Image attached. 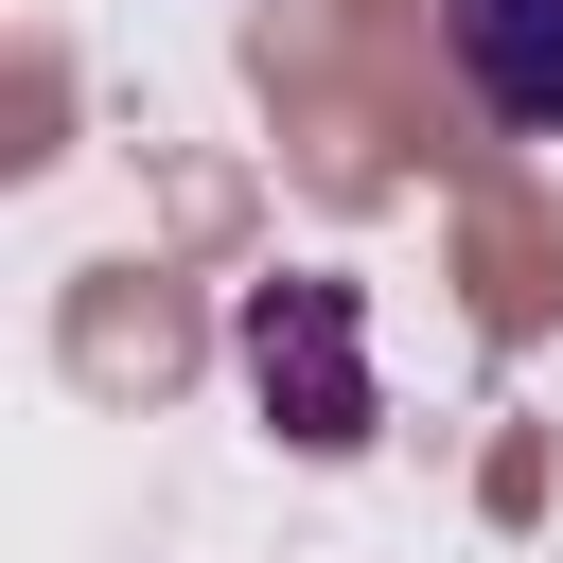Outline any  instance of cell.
Instances as JSON below:
<instances>
[{
    "label": "cell",
    "mask_w": 563,
    "mask_h": 563,
    "mask_svg": "<svg viewBox=\"0 0 563 563\" xmlns=\"http://www.w3.org/2000/svg\"><path fill=\"white\" fill-rule=\"evenodd\" d=\"M246 387H264V422H282L299 457H352V440L387 422V387H369V299H352L334 264L264 282V299H246Z\"/></svg>",
    "instance_id": "cell-1"
},
{
    "label": "cell",
    "mask_w": 563,
    "mask_h": 563,
    "mask_svg": "<svg viewBox=\"0 0 563 563\" xmlns=\"http://www.w3.org/2000/svg\"><path fill=\"white\" fill-rule=\"evenodd\" d=\"M440 53L510 141H563V0H440Z\"/></svg>",
    "instance_id": "cell-2"
}]
</instances>
